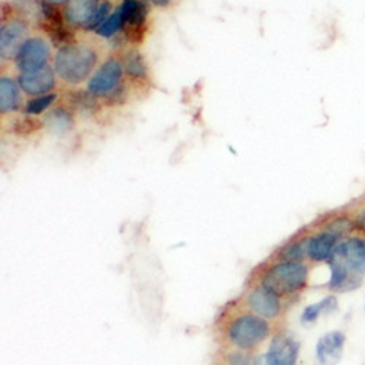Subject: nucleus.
Masks as SVG:
<instances>
[{
  "label": "nucleus",
  "instance_id": "nucleus-1",
  "mask_svg": "<svg viewBox=\"0 0 365 365\" xmlns=\"http://www.w3.org/2000/svg\"><path fill=\"white\" fill-rule=\"evenodd\" d=\"M330 263L329 288L348 292L358 288L365 277V240L352 237L334 249Z\"/></svg>",
  "mask_w": 365,
  "mask_h": 365
},
{
  "label": "nucleus",
  "instance_id": "nucleus-2",
  "mask_svg": "<svg viewBox=\"0 0 365 365\" xmlns=\"http://www.w3.org/2000/svg\"><path fill=\"white\" fill-rule=\"evenodd\" d=\"M98 62L97 51L85 44H69L58 48L54 57V72L72 85L81 83L94 72Z\"/></svg>",
  "mask_w": 365,
  "mask_h": 365
},
{
  "label": "nucleus",
  "instance_id": "nucleus-3",
  "mask_svg": "<svg viewBox=\"0 0 365 365\" xmlns=\"http://www.w3.org/2000/svg\"><path fill=\"white\" fill-rule=\"evenodd\" d=\"M309 267L301 262H281L270 266L262 278V285L278 297L289 295L306 287Z\"/></svg>",
  "mask_w": 365,
  "mask_h": 365
},
{
  "label": "nucleus",
  "instance_id": "nucleus-4",
  "mask_svg": "<svg viewBox=\"0 0 365 365\" xmlns=\"http://www.w3.org/2000/svg\"><path fill=\"white\" fill-rule=\"evenodd\" d=\"M270 326L266 319L255 314L240 316L228 326V339L240 349H253L267 339Z\"/></svg>",
  "mask_w": 365,
  "mask_h": 365
},
{
  "label": "nucleus",
  "instance_id": "nucleus-5",
  "mask_svg": "<svg viewBox=\"0 0 365 365\" xmlns=\"http://www.w3.org/2000/svg\"><path fill=\"white\" fill-rule=\"evenodd\" d=\"M118 12L123 21L125 38L138 46L146 36V19L149 15V5L145 0H125L121 2Z\"/></svg>",
  "mask_w": 365,
  "mask_h": 365
},
{
  "label": "nucleus",
  "instance_id": "nucleus-6",
  "mask_svg": "<svg viewBox=\"0 0 365 365\" xmlns=\"http://www.w3.org/2000/svg\"><path fill=\"white\" fill-rule=\"evenodd\" d=\"M123 65L117 58H108L97 69L93 78L88 82V93L94 97L106 98L113 91L120 86L123 78Z\"/></svg>",
  "mask_w": 365,
  "mask_h": 365
},
{
  "label": "nucleus",
  "instance_id": "nucleus-7",
  "mask_svg": "<svg viewBox=\"0 0 365 365\" xmlns=\"http://www.w3.org/2000/svg\"><path fill=\"white\" fill-rule=\"evenodd\" d=\"M50 48L40 37L26 38L15 56V65L21 73L37 72L47 66Z\"/></svg>",
  "mask_w": 365,
  "mask_h": 365
},
{
  "label": "nucleus",
  "instance_id": "nucleus-8",
  "mask_svg": "<svg viewBox=\"0 0 365 365\" xmlns=\"http://www.w3.org/2000/svg\"><path fill=\"white\" fill-rule=\"evenodd\" d=\"M28 26L21 19H8L0 28V57L2 60L15 58L21 46L26 40Z\"/></svg>",
  "mask_w": 365,
  "mask_h": 365
},
{
  "label": "nucleus",
  "instance_id": "nucleus-9",
  "mask_svg": "<svg viewBox=\"0 0 365 365\" xmlns=\"http://www.w3.org/2000/svg\"><path fill=\"white\" fill-rule=\"evenodd\" d=\"M247 306L253 313H256V316H260L266 320L278 317L282 310L279 297L262 284L249 292Z\"/></svg>",
  "mask_w": 365,
  "mask_h": 365
},
{
  "label": "nucleus",
  "instance_id": "nucleus-10",
  "mask_svg": "<svg viewBox=\"0 0 365 365\" xmlns=\"http://www.w3.org/2000/svg\"><path fill=\"white\" fill-rule=\"evenodd\" d=\"M18 85L26 96L40 97L50 94L56 86L54 72L51 68L46 66L37 72L21 73L18 76Z\"/></svg>",
  "mask_w": 365,
  "mask_h": 365
},
{
  "label": "nucleus",
  "instance_id": "nucleus-11",
  "mask_svg": "<svg viewBox=\"0 0 365 365\" xmlns=\"http://www.w3.org/2000/svg\"><path fill=\"white\" fill-rule=\"evenodd\" d=\"M346 336L339 331H329L322 336L316 345V358L320 365H336L344 354Z\"/></svg>",
  "mask_w": 365,
  "mask_h": 365
},
{
  "label": "nucleus",
  "instance_id": "nucleus-12",
  "mask_svg": "<svg viewBox=\"0 0 365 365\" xmlns=\"http://www.w3.org/2000/svg\"><path fill=\"white\" fill-rule=\"evenodd\" d=\"M299 355V342L291 336H278L273 339L264 356L266 365H297Z\"/></svg>",
  "mask_w": 365,
  "mask_h": 365
},
{
  "label": "nucleus",
  "instance_id": "nucleus-13",
  "mask_svg": "<svg viewBox=\"0 0 365 365\" xmlns=\"http://www.w3.org/2000/svg\"><path fill=\"white\" fill-rule=\"evenodd\" d=\"M339 238L341 237L330 232L329 230L312 235L307 240V257L313 262L329 260L331 257L334 249L338 247Z\"/></svg>",
  "mask_w": 365,
  "mask_h": 365
},
{
  "label": "nucleus",
  "instance_id": "nucleus-14",
  "mask_svg": "<svg viewBox=\"0 0 365 365\" xmlns=\"http://www.w3.org/2000/svg\"><path fill=\"white\" fill-rule=\"evenodd\" d=\"M100 0H69L65 6V18L73 26L86 28L93 19Z\"/></svg>",
  "mask_w": 365,
  "mask_h": 365
},
{
  "label": "nucleus",
  "instance_id": "nucleus-15",
  "mask_svg": "<svg viewBox=\"0 0 365 365\" xmlns=\"http://www.w3.org/2000/svg\"><path fill=\"white\" fill-rule=\"evenodd\" d=\"M18 82L8 76L0 78V113H14L19 108L21 96Z\"/></svg>",
  "mask_w": 365,
  "mask_h": 365
},
{
  "label": "nucleus",
  "instance_id": "nucleus-16",
  "mask_svg": "<svg viewBox=\"0 0 365 365\" xmlns=\"http://www.w3.org/2000/svg\"><path fill=\"white\" fill-rule=\"evenodd\" d=\"M44 125L50 129V132L56 135H66L72 130L75 120L69 110L63 107H56L46 115Z\"/></svg>",
  "mask_w": 365,
  "mask_h": 365
},
{
  "label": "nucleus",
  "instance_id": "nucleus-17",
  "mask_svg": "<svg viewBox=\"0 0 365 365\" xmlns=\"http://www.w3.org/2000/svg\"><path fill=\"white\" fill-rule=\"evenodd\" d=\"M40 28L48 36L51 43L58 48L69 46V44H75L73 43L75 36H73L71 29L65 25V22L50 24V22H46V21H40Z\"/></svg>",
  "mask_w": 365,
  "mask_h": 365
},
{
  "label": "nucleus",
  "instance_id": "nucleus-18",
  "mask_svg": "<svg viewBox=\"0 0 365 365\" xmlns=\"http://www.w3.org/2000/svg\"><path fill=\"white\" fill-rule=\"evenodd\" d=\"M336 309H338V298L334 295H329V297L323 298L322 301L310 304V306L304 309V312L301 314V323L302 324H312L320 317V314L331 313L333 310H336Z\"/></svg>",
  "mask_w": 365,
  "mask_h": 365
},
{
  "label": "nucleus",
  "instance_id": "nucleus-19",
  "mask_svg": "<svg viewBox=\"0 0 365 365\" xmlns=\"http://www.w3.org/2000/svg\"><path fill=\"white\" fill-rule=\"evenodd\" d=\"M125 72L132 79H145L148 76V63L145 57L135 48L125 53L123 60H121Z\"/></svg>",
  "mask_w": 365,
  "mask_h": 365
},
{
  "label": "nucleus",
  "instance_id": "nucleus-20",
  "mask_svg": "<svg viewBox=\"0 0 365 365\" xmlns=\"http://www.w3.org/2000/svg\"><path fill=\"white\" fill-rule=\"evenodd\" d=\"M43 125L44 123L40 118H37V115L25 114V117L15 120V123L12 126V132L19 136H29V135H34L36 132H38L43 128Z\"/></svg>",
  "mask_w": 365,
  "mask_h": 365
},
{
  "label": "nucleus",
  "instance_id": "nucleus-21",
  "mask_svg": "<svg viewBox=\"0 0 365 365\" xmlns=\"http://www.w3.org/2000/svg\"><path fill=\"white\" fill-rule=\"evenodd\" d=\"M97 97L91 96L88 91L83 93V91H76V93H72L69 96V104L72 107H75L79 111H85V113H93L97 107Z\"/></svg>",
  "mask_w": 365,
  "mask_h": 365
},
{
  "label": "nucleus",
  "instance_id": "nucleus-22",
  "mask_svg": "<svg viewBox=\"0 0 365 365\" xmlns=\"http://www.w3.org/2000/svg\"><path fill=\"white\" fill-rule=\"evenodd\" d=\"M56 98H57L56 94H46V96H40V97L29 100L25 104V114L40 115V114L46 113L54 104Z\"/></svg>",
  "mask_w": 365,
  "mask_h": 365
},
{
  "label": "nucleus",
  "instance_id": "nucleus-23",
  "mask_svg": "<svg viewBox=\"0 0 365 365\" xmlns=\"http://www.w3.org/2000/svg\"><path fill=\"white\" fill-rule=\"evenodd\" d=\"M120 29H123V21H121V15L118 12V9L111 14L106 21L104 24L97 29V36L98 37H103V38H111L114 37Z\"/></svg>",
  "mask_w": 365,
  "mask_h": 365
},
{
  "label": "nucleus",
  "instance_id": "nucleus-24",
  "mask_svg": "<svg viewBox=\"0 0 365 365\" xmlns=\"http://www.w3.org/2000/svg\"><path fill=\"white\" fill-rule=\"evenodd\" d=\"M304 256H307V241L291 242L279 253V257L284 262H299Z\"/></svg>",
  "mask_w": 365,
  "mask_h": 365
},
{
  "label": "nucleus",
  "instance_id": "nucleus-25",
  "mask_svg": "<svg viewBox=\"0 0 365 365\" xmlns=\"http://www.w3.org/2000/svg\"><path fill=\"white\" fill-rule=\"evenodd\" d=\"M111 4L108 2V0H100L98 4V8L93 16V19H91V22L88 24V26L85 28L86 31H97V29L104 24V21L110 16V12H111Z\"/></svg>",
  "mask_w": 365,
  "mask_h": 365
},
{
  "label": "nucleus",
  "instance_id": "nucleus-26",
  "mask_svg": "<svg viewBox=\"0 0 365 365\" xmlns=\"http://www.w3.org/2000/svg\"><path fill=\"white\" fill-rule=\"evenodd\" d=\"M126 100H128V89L125 88V85L117 86L110 96L104 98L107 106H121L126 103Z\"/></svg>",
  "mask_w": 365,
  "mask_h": 365
},
{
  "label": "nucleus",
  "instance_id": "nucleus-27",
  "mask_svg": "<svg viewBox=\"0 0 365 365\" xmlns=\"http://www.w3.org/2000/svg\"><path fill=\"white\" fill-rule=\"evenodd\" d=\"M228 364L230 365H252L253 361L250 359V356H247L246 354L242 352H232L228 358Z\"/></svg>",
  "mask_w": 365,
  "mask_h": 365
},
{
  "label": "nucleus",
  "instance_id": "nucleus-28",
  "mask_svg": "<svg viewBox=\"0 0 365 365\" xmlns=\"http://www.w3.org/2000/svg\"><path fill=\"white\" fill-rule=\"evenodd\" d=\"M14 4H15V8L19 9L21 12H29L36 6L34 0H14Z\"/></svg>",
  "mask_w": 365,
  "mask_h": 365
},
{
  "label": "nucleus",
  "instance_id": "nucleus-29",
  "mask_svg": "<svg viewBox=\"0 0 365 365\" xmlns=\"http://www.w3.org/2000/svg\"><path fill=\"white\" fill-rule=\"evenodd\" d=\"M150 2L158 8H168L175 2V0H150Z\"/></svg>",
  "mask_w": 365,
  "mask_h": 365
},
{
  "label": "nucleus",
  "instance_id": "nucleus-30",
  "mask_svg": "<svg viewBox=\"0 0 365 365\" xmlns=\"http://www.w3.org/2000/svg\"><path fill=\"white\" fill-rule=\"evenodd\" d=\"M41 2H46V4H51V5H63V4H68L69 0H41Z\"/></svg>",
  "mask_w": 365,
  "mask_h": 365
}]
</instances>
